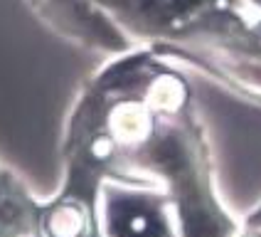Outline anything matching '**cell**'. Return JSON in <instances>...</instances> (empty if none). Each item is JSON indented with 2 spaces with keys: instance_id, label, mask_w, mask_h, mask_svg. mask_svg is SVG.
<instances>
[{
  "instance_id": "obj_1",
  "label": "cell",
  "mask_w": 261,
  "mask_h": 237,
  "mask_svg": "<svg viewBox=\"0 0 261 237\" xmlns=\"http://www.w3.org/2000/svg\"><path fill=\"white\" fill-rule=\"evenodd\" d=\"M82 227V220H79V212L72 210V207H64L62 212L55 215L52 220V232L57 237H74Z\"/></svg>"
},
{
  "instance_id": "obj_2",
  "label": "cell",
  "mask_w": 261,
  "mask_h": 237,
  "mask_svg": "<svg viewBox=\"0 0 261 237\" xmlns=\"http://www.w3.org/2000/svg\"><path fill=\"white\" fill-rule=\"evenodd\" d=\"M145 227H148V222H145V218H136V220L130 222V230H133V232H143Z\"/></svg>"
}]
</instances>
